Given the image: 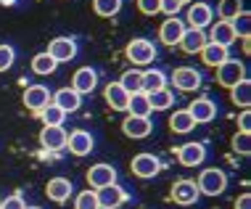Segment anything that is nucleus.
<instances>
[{"label":"nucleus","mask_w":251,"mask_h":209,"mask_svg":"<svg viewBox=\"0 0 251 209\" xmlns=\"http://www.w3.org/2000/svg\"><path fill=\"white\" fill-rule=\"evenodd\" d=\"M196 188H199L201 196H220L227 188V175L220 167H206V170H201L199 180H196Z\"/></svg>","instance_id":"nucleus-1"},{"label":"nucleus","mask_w":251,"mask_h":209,"mask_svg":"<svg viewBox=\"0 0 251 209\" xmlns=\"http://www.w3.org/2000/svg\"><path fill=\"white\" fill-rule=\"evenodd\" d=\"M125 56H127V61H132L135 69H138V66H148V64L156 61V45L146 37H135L127 43Z\"/></svg>","instance_id":"nucleus-2"},{"label":"nucleus","mask_w":251,"mask_h":209,"mask_svg":"<svg viewBox=\"0 0 251 209\" xmlns=\"http://www.w3.org/2000/svg\"><path fill=\"white\" fill-rule=\"evenodd\" d=\"M241 79H246V64L238 61V58H227V61H222L217 66V82L222 87L230 90V87L238 85Z\"/></svg>","instance_id":"nucleus-3"},{"label":"nucleus","mask_w":251,"mask_h":209,"mask_svg":"<svg viewBox=\"0 0 251 209\" xmlns=\"http://www.w3.org/2000/svg\"><path fill=\"white\" fill-rule=\"evenodd\" d=\"M172 82L182 93H196L201 87L203 77H201V72L196 69V66H177V69L172 72Z\"/></svg>","instance_id":"nucleus-4"},{"label":"nucleus","mask_w":251,"mask_h":209,"mask_svg":"<svg viewBox=\"0 0 251 209\" xmlns=\"http://www.w3.org/2000/svg\"><path fill=\"white\" fill-rule=\"evenodd\" d=\"M50 96H53V93H50L45 85H26V87H24V96H22V104H24L32 114H40L45 106L50 104Z\"/></svg>","instance_id":"nucleus-5"},{"label":"nucleus","mask_w":251,"mask_h":209,"mask_svg":"<svg viewBox=\"0 0 251 209\" xmlns=\"http://www.w3.org/2000/svg\"><path fill=\"white\" fill-rule=\"evenodd\" d=\"M130 170H132L135 178L151 180L161 172V161H159V157H153V154H138V157H132V161H130Z\"/></svg>","instance_id":"nucleus-6"},{"label":"nucleus","mask_w":251,"mask_h":209,"mask_svg":"<svg viewBox=\"0 0 251 209\" xmlns=\"http://www.w3.org/2000/svg\"><path fill=\"white\" fill-rule=\"evenodd\" d=\"M77 40L74 37H56V40H50V45H48V56L53 58L56 64H64V61H72L74 56H77Z\"/></svg>","instance_id":"nucleus-7"},{"label":"nucleus","mask_w":251,"mask_h":209,"mask_svg":"<svg viewBox=\"0 0 251 209\" xmlns=\"http://www.w3.org/2000/svg\"><path fill=\"white\" fill-rule=\"evenodd\" d=\"M206 146L199 143V140H191V143H182L177 148V161L182 167H201L206 161Z\"/></svg>","instance_id":"nucleus-8"},{"label":"nucleus","mask_w":251,"mask_h":209,"mask_svg":"<svg viewBox=\"0 0 251 209\" xmlns=\"http://www.w3.org/2000/svg\"><path fill=\"white\" fill-rule=\"evenodd\" d=\"M182 32H185V22L177 19V16H167L159 26V40L167 45V48H175V45H180Z\"/></svg>","instance_id":"nucleus-9"},{"label":"nucleus","mask_w":251,"mask_h":209,"mask_svg":"<svg viewBox=\"0 0 251 209\" xmlns=\"http://www.w3.org/2000/svg\"><path fill=\"white\" fill-rule=\"evenodd\" d=\"M40 146L45 151H61V148H66L64 125H43V130H40Z\"/></svg>","instance_id":"nucleus-10"},{"label":"nucleus","mask_w":251,"mask_h":209,"mask_svg":"<svg viewBox=\"0 0 251 209\" xmlns=\"http://www.w3.org/2000/svg\"><path fill=\"white\" fill-rule=\"evenodd\" d=\"M114 183H117V170H114L111 164H106V161H100V164L87 170V185H90L93 191L106 188V185H114Z\"/></svg>","instance_id":"nucleus-11"},{"label":"nucleus","mask_w":251,"mask_h":209,"mask_svg":"<svg viewBox=\"0 0 251 209\" xmlns=\"http://www.w3.org/2000/svg\"><path fill=\"white\" fill-rule=\"evenodd\" d=\"M172 201L175 204H180V207H193L196 201L201 199V193H199V188H196V180H177V183L172 185Z\"/></svg>","instance_id":"nucleus-12"},{"label":"nucleus","mask_w":251,"mask_h":209,"mask_svg":"<svg viewBox=\"0 0 251 209\" xmlns=\"http://www.w3.org/2000/svg\"><path fill=\"white\" fill-rule=\"evenodd\" d=\"M188 26L191 29H206V26H212L214 22V11L209 3H191V8H188Z\"/></svg>","instance_id":"nucleus-13"},{"label":"nucleus","mask_w":251,"mask_h":209,"mask_svg":"<svg viewBox=\"0 0 251 209\" xmlns=\"http://www.w3.org/2000/svg\"><path fill=\"white\" fill-rule=\"evenodd\" d=\"M122 132L132 140H143L153 132V125L148 117H130V114H127L125 122H122Z\"/></svg>","instance_id":"nucleus-14"},{"label":"nucleus","mask_w":251,"mask_h":209,"mask_svg":"<svg viewBox=\"0 0 251 209\" xmlns=\"http://www.w3.org/2000/svg\"><path fill=\"white\" fill-rule=\"evenodd\" d=\"M96 196H98L100 209H117V207L125 204V201H130V193H127L125 188H119L117 183H114V185H106V188H98Z\"/></svg>","instance_id":"nucleus-15"},{"label":"nucleus","mask_w":251,"mask_h":209,"mask_svg":"<svg viewBox=\"0 0 251 209\" xmlns=\"http://www.w3.org/2000/svg\"><path fill=\"white\" fill-rule=\"evenodd\" d=\"M50 104H56L64 114H74L79 111V106H82V96H79L74 87H61L50 96Z\"/></svg>","instance_id":"nucleus-16"},{"label":"nucleus","mask_w":251,"mask_h":209,"mask_svg":"<svg viewBox=\"0 0 251 209\" xmlns=\"http://www.w3.org/2000/svg\"><path fill=\"white\" fill-rule=\"evenodd\" d=\"M188 114L193 117L196 125H206V122H212V119L217 117V104L212 98L201 96V98H196L193 104L188 106Z\"/></svg>","instance_id":"nucleus-17"},{"label":"nucleus","mask_w":251,"mask_h":209,"mask_svg":"<svg viewBox=\"0 0 251 209\" xmlns=\"http://www.w3.org/2000/svg\"><path fill=\"white\" fill-rule=\"evenodd\" d=\"M66 148H69V154H74V157H87L96 148V140H93V135L87 130H74L66 135Z\"/></svg>","instance_id":"nucleus-18"},{"label":"nucleus","mask_w":251,"mask_h":209,"mask_svg":"<svg viewBox=\"0 0 251 209\" xmlns=\"http://www.w3.org/2000/svg\"><path fill=\"white\" fill-rule=\"evenodd\" d=\"M72 87L79 93V96H90L98 87V72L90 69V66H79L72 77Z\"/></svg>","instance_id":"nucleus-19"},{"label":"nucleus","mask_w":251,"mask_h":209,"mask_svg":"<svg viewBox=\"0 0 251 209\" xmlns=\"http://www.w3.org/2000/svg\"><path fill=\"white\" fill-rule=\"evenodd\" d=\"M45 193H48V199L56 201V204H66L74 193V185H72L69 178H50L48 185H45Z\"/></svg>","instance_id":"nucleus-20"},{"label":"nucleus","mask_w":251,"mask_h":209,"mask_svg":"<svg viewBox=\"0 0 251 209\" xmlns=\"http://www.w3.org/2000/svg\"><path fill=\"white\" fill-rule=\"evenodd\" d=\"M209 43L206 37V29H191V26H185V32H182V40H180V48L188 53V56H196V53L203 51V45Z\"/></svg>","instance_id":"nucleus-21"},{"label":"nucleus","mask_w":251,"mask_h":209,"mask_svg":"<svg viewBox=\"0 0 251 209\" xmlns=\"http://www.w3.org/2000/svg\"><path fill=\"white\" fill-rule=\"evenodd\" d=\"M209 43H214V45H222V48H230V45L235 43V32H233V26H230V22H212V29H209Z\"/></svg>","instance_id":"nucleus-22"},{"label":"nucleus","mask_w":251,"mask_h":209,"mask_svg":"<svg viewBox=\"0 0 251 209\" xmlns=\"http://www.w3.org/2000/svg\"><path fill=\"white\" fill-rule=\"evenodd\" d=\"M103 98H106V104L111 111H127V104H130V96L122 90L119 82H108L103 87Z\"/></svg>","instance_id":"nucleus-23"},{"label":"nucleus","mask_w":251,"mask_h":209,"mask_svg":"<svg viewBox=\"0 0 251 209\" xmlns=\"http://www.w3.org/2000/svg\"><path fill=\"white\" fill-rule=\"evenodd\" d=\"M169 130L177 132V135H188V132L196 130V122H193L191 114H188V109H177L169 117Z\"/></svg>","instance_id":"nucleus-24"},{"label":"nucleus","mask_w":251,"mask_h":209,"mask_svg":"<svg viewBox=\"0 0 251 209\" xmlns=\"http://www.w3.org/2000/svg\"><path fill=\"white\" fill-rule=\"evenodd\" d=\"M201 56V61L206 64V66H212V69H217L222 61H227L230 58V53H227V48H222V45H214V43H206L203 45V51L199 53Z\"/></svg>","instance_id":"nucleus-25"},{"label":"nucleus","mask_w":251,"mask_h":209,"mask_svg":"<svg viewBox=\"0 0 251 209\" xmlns=\"http://www.w3.org/2000/svg\"><path fill=\"white\" fill-rule=\"evenodd\" d=\"M117 82L122 85V90H125L127 96H132V93H143V72L132 66V69H127L125 74H122Z\"/></svg>","instance_id":"nucleus-26"},{"label":"nucleus","mask_w":251,"mask_h":209,"mask_svg":"<svg viewBox=\"0 0 251 209\" xmlns=\"http://www.w3.org/2000/svg\"><path fill=\"white\" fill-rule=\"evenodd\" d=\"M230 101H233L238 109H249L251 106V82L249 79H241L238 85L230 87Z\"/></svg>","instance_id":"nucleus-27"},{"label":"nucleus","mask_w":251,"mask_h":209,"mask_svg":"<svg viewBox=\"0 0 251 209\" xmlns=\"http://www.w3.org/2000/svg\"><path fill=\"white\" fill-rule=\"evenodd\" d=\"M167 87V74L161 69H148L143 72V93H156V90H164Z\"/></svg>","instance_id":"nucleus-28"},{"label":"nucleus","mask_w":251,"mask_h":209,"mask_svg":"<svg viewBox=\"0 0 251 209\" xmlns=\"http://www.w3.org/2000/svg\"><path fill=\"white\" fill-rule=\"evenodd\" d=\"M148 104H151V111H167L169 106L175 104V93L164 87V90H156V93H148Z\"/></svg>","instance_id":"nucleus-29"},{"label":"nucleus","mask_w":251,"mask_h":209,"mask_svg":"<svg viewBox=\"0 0 251 209\" xmlns=\"http://www.w3.org/2000/svg\"><path fill=\"white\" fill-rule=\"evenodd\" d=\"M127 114L130 117H148L151 114V104H148L146 93H132L130 104H127Z\"/></svg>","instance_id":"nucleus-30"},{"label":"nucleus","mask_w":251,"mask_h":209,"mask_svg":"<svg viewBox=\"0 0 251 209\" xmlns=\"http://www.w3.org/2000/svg\"><path fill=\"white\" fill-rule=\"evenodd\" d=\"M241 11H246L243 8V0H220V3H217V16H220L222 22H233Z\"/></svg>","instance_id":"nucleus-31"},{"label":"nucleus","mask_w":251,"mask_h":209,"mask_svg":"<svg viewBox=\"0 0 251 209\" xmlns=\"http://www.w3.org/2000/svg\"><path fill=\"white\" fill-rule=\"evenodd\" d=\"M56 69H58V64L53 61L48 53H37V56L32 58V72L40 74V77H50Z\"/></svg>","instance_id":"nucleus-32"},{"label":"nucleus","mask_w":251,"mask_h":209,"mask_svg":"<svg viewBox=\"0 0 251 209\" xmlns=\"http://www.w3.org/2000/svg\"><path fill=\"white\" fill-rule=\"evenodd\" d=\"M230 26H233L235 37L249 40V37H251V13H249V11H241L238 16H235L233 22H230Z\"/></svg>","instance_id":"nucleus-33"},{"label":"nucleus","mask_w":251,"mask_h":209,"mask_svg":"<svg viewBox=\"0 0 251 209\" xmlns=\"http://www.w3.org/2000/svg\"><path fill=\"white\" fill-rule=\"evenodd\" d=\"M93 11L103 19H111L122 11V0H93Z\"/></svg>","instance_id":"nucleus-34"},{"label":"nucleus","mask_w":251,"mask_h":209,"mask_svg":"<svg viewBox=\"0 0 251 209\" xmlns=\"http://www.w3.org/2000/svg\"><path fill=\"white\" fill-rule=\"evenodd\" d=\"M74 209H100L96 191H93V188H87V191H79L77 196H74Z\"/></svg>","instance_id":"nucleus-35"},{"label":"nucleus","mask_w":251,"mask_h":209,"mask_svg":"<svg viewBox=\"0 0 251 209\" xmlns=\"http://www.w3.org/2000/svg\"><path fill=\"white\" fill-rule=\"evenodd\" d=\"M37 117H40V119H43V125H64V119H66V114H64V111H61V109H58V106H56V104H48V106H45V109H43V111H40V114H37Z\"/></svg>","instance_id":"nucleus-36"},{"label":"nucleus","mask_w":251,"mask_h":209,"mask_svg":"<svg viewBox=\"0 0 251 209\" xmlns=\"http://www.w3.org/2000/svg\"><path fill=\"white\" fill-rule=\"evenodd\" d=\"M230 148H233L235 154H241V157H249L251 154V132H235L233 140H230Z\"/></svg>","instance_id":"nucleus-37"},{"label":"nucleus","mask_w":251,"mask_h":209,"mask_svg":"<svg viewBox=\"0 0 251 209\" xmlns=\"http://www.w3.org/2000/svg\"><path fill=\"white\" fill-rule=\"evenodd\" d=\"M13 61H16V51L11 48V45H0V72H8L11 66H13Z\"/></svg>","instance_id":"nucleus-38"},{"label":"nucleus","mask_w":251,"mask_h":209,"mask_svg":"<svg viewBox=\"0 0 251 209\" xmlns=\"http://www.w3.org/2000/svg\"><path fill=\"white\" fill-rule=\"evenodd\" d=\"M138 11L146 16H156L161 13V0H138Z\"/></svg>","instance_id":"nucleus-39"},{"label":"nucleus","mask_w":251,"mask_h":209,"mask_svg":"<svg viewBox=\"0 0 251 209\" xmlns=\"http://www.w3.org/2000/svg\"><path fill=\"white\" fill-rule=\"evenodd\" d=\"M24 199H22V193H11V196H5V199H0V209H24Z\"/></svg>","instance_id":"nucleus-40"},{"label":"nucleus","mask_w":251,"mask_h":209,"mask_svg":"<svg viewBox=\"0 0 251 209\" xmlns=\"http://www.w3.org/2000/svg\"><path fill=\"white\" fill-rule=\"evenodd\" d=\"M182 8L180 0H161V13H167V16H177Z\"/></svg>","instance_id":"nucleus-41"},{"label":"nucleus","mask_w":251,"mask_h":209,"mask_svg":"<svg viewBox=\"0 0 251 209\" xmlns=\"http://www.w3.org/2000/svg\"><path fill=\"white\" fill-rule=\"evenodd\" d=\"M238 130H241V132H251V111H249V109L241 111V117H238Z\"/></svg>","instance_id":"nucleus-42"},{"label":"nucleus","mask_w":251,"mask_h":209,"mask_svg":"<svg viewBox=\"0 0 251 209\" xmlns=\"http://www.w3.org/2000/svg\"><path fill=\"white\" fill-rule=\"evenodd\" d=\"M235 209H251V193H241L235 201Z\"/></svg>","instance_id":"nucleus-43"},{"label":"nucleus","mask_w":251,"mask_h":209,"mask_svg":"<svg viewBox=\"0 0 251 209\" xmlns=\"http://www.w3.org/2000/svg\"><path fill=\"white\" fill-rule=\"evenodd\" d=\"M180 3H182V5H188V3H196V0H180Z\"/></svg>","instance_id":"nucleus-44"},{"label":"nucleus","mask_w":251,"mask_h":209,"mask_svg":"<svg viewBox=\"0 0 251 209\" xmlns=\"http://www.w3.org/2000/svg\"><path fill=\"white\" fill-rule=\"evenodd\" d=\"M24 209H40V207H24Z\"/></svg>","instance_id":"nucleus-45"}]
</instances>
